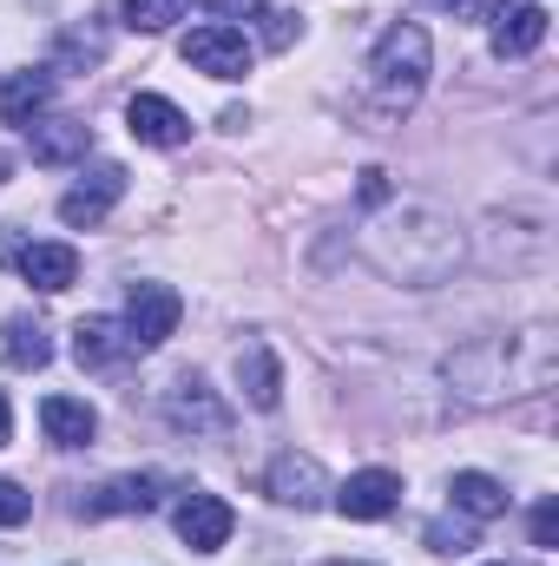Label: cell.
Here are the masks:
<instances>
[{"label":"cell","instance_id":"cell-1","mask_svg":"<svg viewBox=\"0 0 559 566\" xmlns=\"http://www.w3.org/2000/svg\"><path fill=\"white\" fill-rule=\"evenodd\" d=\"M559 369L553 329H514V336H481L467 349L447 356V382L461 402L474 409H494V402H514V396H534L547 389Z\"/></svg>","mask_w":559,"mask_h":566},{"label":"cell","instance_id":"cell-2","mask_svg":"<svg viewBox=\"0 0 559 566\" xmlns=\"http://www.w3.org/2000/svg\"><path fill=\"white\" fill-rule=\"evenodd\" d=\"M369 258L382 264V277L428 290V283H441L461 264V231L441 211H428V205H402L395 218H382L369 231Z\"/></svg>","mask_w":559,"mask_h":566},{"label":"cell","instance_id":"cell-3","mask_svg":"<svg viewBox=\"0 0 559 566\" xmlns=\"http://www.w3.org/2000/svg\"><path fill=\"white\" fill-rule=\"evenodd\" d=\"M428 66H434V46L415 20H395L376 53H369V113L376 119H409L415 99L428 93Z\"/></svg>","mask_w":559,"mask_h":566},{"label":"cell","instance_id":"cell-4","mask_svg":"<svg viewBox=\"0 0 559 566\" xmlns=\"http://www.w3.org/2000/svg\"><path fill=\"white\" fill-rule=\"evenodd\" d=\"M178 53H184V66H191V73H204V80H244V73H251V60H257V53H251V40H244L238 27H224V20L191 27Z\"/></svg>","mask_w":559,"mask_h":566},{"label":"cell","instance_id":"cell-5","mask_svg":"<svg viewBox=\"0 0 559 566\" xmlns=\"http://www.w3.org/2000/svg\"><path fill=\"white\" fill-rule=\"evenodd\" d=\"M264 494L277 501V507H323V494H329V474H323V461L316 454H296V448H283L277 461L264 468Z\"/></svg>","mask_w":559,"mask_h":566},{"label":"cell","instance_id":"cell-6","mask_svg":"<svg viewBox=\"0 0 559 566\" xmlns=\"http://www.w3.org/2000/svg\"><path fill=\"white\" fill-rule=\"evenodd\" d=\"M178 316H184V296L171 283H133V296H126V336L139 349H158L178 329Z\"/></svg>","mask_w":559,"mask_h":566},{"label":"cell","instance_id":"cell-7","mask_svg":"<svg viewBox=\"0 0 559 566\" xmlns=\"http://www.w3.org/2000/svg\"><path fill=\"white\" fill-rule=\"evenodd\" d=\"M119 198H126V165H93V178H80V185L60 198V218H66L73 231H93V224L113 218Z\"/></svg>","mask_w":559,"mask_h":566},{"label":"cell","instance_id":"cell-8","mask_svg":"<svg viewBox=\"0 0 559 566\" xmlns=\"http://www.w3.org/2000/svg\"><path fill=\"white\" fill-rule=\"evenodd\" d=\"M395 501H402V474L395 468H362V474H349L336 488V514L342 521H382V514H395Z\"/></svg>","mask_w":559,"mask_h":566},{"label":"cell","instance_id":"cell-9","mask_svg":"<svg viewBox=\"0 0 559 566\" xmlns=\"http://www.w3.org/2000/svg\"><path fill=\"white\" fill-rule=\"evenodd\" d=\"M231 527H238V514H231L218 494H184V501H178V541H184L191 554H218V547L231 541Z\"/></svg>","mask_w":559,"mask_h":566},{"label":"cell","instance_id":"cell-10","mask_svg":"<svg viewBox=\"0 0 559 566\" xmlns=\"http://www.w3.org/2000/svg\"><path fill=\"white\" fill-rule=\"evenodd\" d=\"M133 349H139V343H133L126 323H113V316H80V323H73V363H80V369H119Z\"/></svg>","mask_w":559,"mask_h":566},{"label":"cell","instance_id":"cell-11","mask_svg":"<svg viewBox=\"0 0 559 566\" xmlns=\"http://www.w3.org/2000/svg\"><path fill=\"white\" fill-rule=\"evenodd\" d=\"M126 126H133L139 145H158V151H171V145L191 139V119H184L171 99H158V93H133V99H126Z\"/></svg>","mask_w":559,"mask_h":566},{"label":"cell","instance_id":"cell-12","mask_svg":"<svg viewBox=\"0 0 559 566\" xmlns=\"http://www.w3.org/2000/svg\"><path fill=\"white\" fill-rule=\"evenodd\" d=\"M165 416H171V428H191V434H231V409L198 382V376H184L178 389H171V402H165Z\"/></svg>","mask_w":559,"mask_h":566},{"label":"cell","instance_id":"cell-13","mask_svg":"<svg viewBox=\"0 0 559 566\" xmlns=\"http://www.w3.org/2000/svg\"><path fill=\"white\" fill-rule=\"evenodd\" d=\"M13 271L33 283V290L60 296V290L80 283V251L73 244H27V251H13Z\"/></svg>","mask_w":559,"mask_h":566},{"label":"cell","instance_id":"cell-14","mask_svg":"<svg viewBox=\"0 0 559 566\" xmlns=\"http://www.w3.org/2000/svg\"><path fill=\"white\" fill-rule=\"evenodd\" d=\"M151 507H158V474H119V481H106V488H93V494L80 501L86 521H106V514H151Z\"/></svg>","mask_w":559,"mask_h":566},{"label":"cell","instance_id":"cell-15","mask_svg":"<svg viewBox=\"0 0 559 566\" xmlns=\"http://www.w3.org/2000/svg\"><path fill=\"white\" fill-rule=\"evenodd\" d=\"M46 106H53V73L46 66H27V73L0 80V126H33Z\"/></svg>","mask_w":559,"mask_h":566},{"label":"cell","instance_id":"cell-16","mask_svg":"<svg viewBox=\"0 0 559 566\" xmlns=\"http://www.w3.org/2000/svg\"><path fill=\"white\" fill-rule=\"evenodd\" d=\"M27 145H33V165H73L93 151V126L86 119H33Z\"/></svg>","mask_w":559,"mask_h":566},{"label":"cell","instance_id":"cell-17","mask_svg":"<svg viewBox=\"0 0 559 566\" xmlns=\"http://www.w3.org/2000/svg\"><path fill=\"white\" fill-rule=\"evenodd\" d=\"M547 40V7H494V53L500 60H527Z\"/></svg>","mask_w":559,"mask_h":566},{"label":"cell","instance_id":"cell-18","mask_svg":"<svg viewBox=\"0 0 559 566\" xmlns=\"http://www.w3.org/2000/svg\"><path fill=\"white\" fill-rule=\"evenodd\" d=\"M40 428H46L53 448H86V441L99 434V416H93L80 396H46V402H40Z\"/></svg>","mask_w":559,"mask_h":566},{"label":"cell","instance_id":"cell-19","mask_svg":"<svg viewBox=\"0 0 559 566\" xmlns=\"http://www.w3.org/2000/svg\"><path fill=\"white\" fill-rule=\"evenodd\" d=\"M238 382H244L251 409H277L283 402V369H277V356H271V343H244V349H238Z\"/></svg>","mask_w":559,"mask_h":566},{"label":"cell","instance_id":"cell-20","mask_svg":"<svg viewBox=\"0 0 559 566\" xmlns=\"http://www.w3.org/2000/svg\"><path fill=\"white\" fill-rule=\"evenodd\" d=\"M447 494H454V514H467V521H500L507 514V488L494 481V474H454L447 481Z\"/></svg>","mask_w":559,"mask_h":566},{"label":"cell","instance_id":"cell-21","mask_svg":"<svg viewBox=\"0 0 559 566\" xmlns=\"http://www.w3.org/2000/svg\"><path fill=\"white\" fill-rule=\"evenodd\" d=\"M0 356H7V369H46L53 343H46V329H40V323L7 316V323H0Z\"/></svg>","mask_w":559,"mask_h":566},{"label":"cell","instance_id":"cell-22","mask_svg":"<svg viewBox=\"0 0 559 566\" xmlns=\"http://www.w3.org/2000/svg\"><path fill=\"white\" fill-rule=\"evenodd\" d=\"M184 7H191V0H126L119 13H126V27H139V33H165L171 20H184Z\"/></svg>","mask_w":559,"mask_h":566},{"label":"cell","instance_id":"cell-23","mask_svg":"<svg viewBox=\"0 0 559 566\" xmlns=\"http://www.w3.org/2000/svg\"><path fill=\"white\" fill-rule=\"evenodd\" d=\"M428 547H434V554H467V547H474V527H467V521H434V527H428Z\"/></svg>","mask_w":559,"mask_h":566},{"label":"cell","instance_id":"cell-24","mask_svg":"<svg viewBox=\"0 0 559 566\" xmlns=\"http://www.w3.org/2000/svg\"><path fill=\"white\" fill-rule=\"evenodd\" d=\"M27 514H33V494H27L20 481H7V474H0V527H20Z\"/></svg>","mask_w":559,"mask_h":566},{"label":"cell","instance_id":"cell-25","mask_svg":"<svg viewBox=\"0 0 559 566\" xmlns=\"http://www.w3.org/2000/svg\"><path fill=\"white\" fill-rule=\"evenodd\" d=\"M534 547H559V507L553 501L534 507Z\"/></svg>","mask_w":559,"mask_h":566},{"label":"cell","instance_id":"cell-26","mask_svg":"<svg viewBox=\"0 0 559 566\" xmlns=\"http://www.w3.org/2000/svg\"><path fill=\"white\" fill-rule=\"evenodd\" d=\"M211 13H224V20H271V7L264 0H204Z\"/></svg>","mask_w":559,"mask_h":566},{"label":"cell","instance_id":"cell-27","mask_svg":"<svg viewBox=\"0 0 559 566\" xmlns=\"http://www.w3.org/2000/svg\"><path fill=\"white\" fill-rule=\"evenodd\" d=\"M362 198L382 205V198H389V178H382V171H362Z\"/></svg>","mask_w":559,"mask_h":566},{"label":"cell","instance_id":"cell-28","mask_svg":"<svg viewBox=\"0 0 559 566\" xmlns=\"http://www.w3.org/2000/svg\"><path fill=\"white\" fill-rule=\"evenodd\" d=\"M428 7H447V13H481V0H428Z\"/></svg>","mask_w":559,"mask_h":566},{"label":"cell","instance_id":"cell-29","mask_svg":"<svg viewBox=\"0 0 559 566\" xmlns=\"http://www.w3.org/2000/svg\"><path fill=\"white\" fill-rule=\"evenodd\" d=\"M7 434H13V409H7V396H0V448H7Z\"/></svg>","mask_w":559,"mask_h":566},{"label":"cell","instance_id":"cell-30","mask_svg":"<svg viewBox=\"0 0 559 566\" xmlns=\"http://www.w3.org/2000/svg\"><path fill=\"white\" fill-rule=\"evenodd\" d=\"M494 566H507V560H494Z\"/></svg>","mask_w":559,"mask_h":566}]
</instances>
